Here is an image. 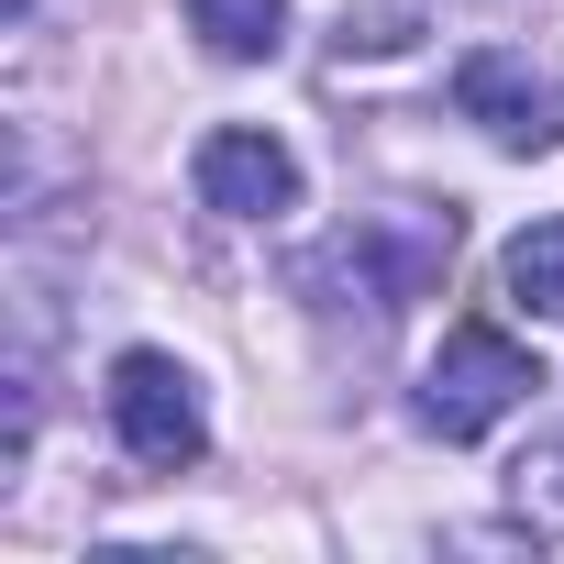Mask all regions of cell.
Here are the masks:
<instances>
[{"mask_svg": "<svg viewBox=\"0 0 564 564\" xmlns=\"http://www.w3.org/2000/svg\"><path fill=\"white\" fill-rule=\"evenodd\" d=\"M531 388H542L531 344H509L498 322H454V333H443V355L421 366L410 410H421V432H432V443H487L509 410H531Z\"/></svg>", "mask_w": 564, "mask_h": 564, "instance_id": "cell-1", "label": "cell"}, {"mask_svg": "<svg viewBox=\"0 0 564 564\" xmlns=\"http://www.w3.org/2000/svg\"><path fill=\"white\" fill-rule=\"evenodd\" d=\"M111 443L133 454V465H155V476H177V465H199L210 454V410H199V377L177 366V355H155V344H133V355H111Z\"/></svg>", "mask_w": 564, "mask_h": 564, "instance_id": "cell-2", "label": "cell"}, {"mask_svg": "<svg viewBox=\"0 0 564 564\" xmlns=\"http://www.w3.org/2000/svg\"><path fill=\"white\" fill-rule=\"evenodd\" d=\"M454 111H465L498 155H553V144H564V78L531 67V56H509V45H487V56L454 67Z\"/></svg>", "mask_w": 564, "mask_h": 564, "instance_id": "cell-3", "label": "cell"}, {"mask_svg": "<svg viewBox=\"0 0 564 564\" xmlns=\"http://www.w3.org/2000/svg\"><path fill=\"white\" fill-rule=\"evenodd\" d=\"M188 177H199V210H221V221H276V210H300V155L276 144L265 122H221V133H199Z\"/></svg>", "mask_w": 564, "mask_h": 564, "instance_id": "cell-4", "label": "cell"}, {"mask_svg": "<svg viewBox=\"0 0 564 564\" xmlns=\"http://www.w3.org/2000/svg\"><path fill=\"white\" fill-rule=\"evenodd\" d=\"M498 289H509L531 322H553V333H564V210H553V221H531V232H509Z\"/></svg>", "mask_w": 564, "mask_h": 564, "instance_id": "cell-5", "label": "cell"}, {"mask_svg": "<svg viewBox=\"0 0 564 564\" xmlns=\"http://www.w3.org/2000/svg\"><path fill=\"white\" fill-rule=\"evenodd\" d=\"M188 34L221 56V67H254L289 45V0H188Z\"/></svg>", "mask_w": 564, "mask_h": 564, "instance_id": "cell-6", "label": "cell"}, {"mask_svg": "<svg viewBox=\"0 0 564 564\" xmlns=\"http://www.w3.org/2000/svg\"><path fill=\"white\" fill-rule=\"evenodd\" d=\"M509 520H520L531 542H564V421L509 454Z\"/></svg>", "mask_w": 564, "mask_h": 564, "instance_id": "cell-7", "label": "cell"}]
</instances>
